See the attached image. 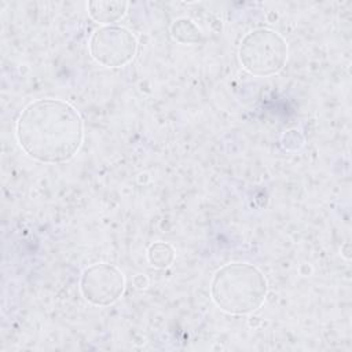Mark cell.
<instances>
[{"label":"cell","mask_w":352,"mask_h":352,"mask_svg":"<svg viewBox=\"0 0 352 352\" xmlns=\"http://www.w3.org/2000/svg\"><path fill=\"white\" fill-rule=\"evenodd\" d=\"M15 136L30 158L43 164H63L78 153L84 122L69 102L43 98L23 107L15 124Z\"/></svg>","instance_id":"cell-1"},{"label":"cell","mask_w":352,"mask_h":352,"mask_svg":"<svg viewBox=\"0 0 352 352\" xmlns=\"http://www.w3.org/2000/svg\"><path fill=\"white\" fill-rule=\"evenodd\" d=\"M267 292L264 274L249 263H228L214 272L210 282L213 302L230 315H249L257 311Z\"/></svg>","instance_id":"cell-2"},{"label":"cell","mask_w":352,"mask_h":352,"mask_svg":"<svg viewBox=\"0 0 352 352\" xmlns=\"http://www.w3.org/2000/svg\"><path fill=\"white\" fill-rule=\"evenodd\" d=\"M287 54L289 48L285 37L268 28L248 32L238 48L242 67L256 77L278 74L287 62Z\"/></svg>","instance_id":"cell-3"},{"label":"cell","mask_w":352,"mask_h":352,"mask_svg":"<svg viewBox=\"0 0 352 352\" xmlns=\"http://www.w3.org/2000/svg\"><path fill=\"white\" fill-rule=\"evenodd\" d=\"M88 50L92 59L99 65L104 67H122L135 58L138 40L129 29L107 25L92 33Z\"/></svg>","instance_id":"cell-4"},{"label":"cell","mask_w":352,"mask_h":352,"mask_svg":"<svg viewBox=\"0 0 352 352\" xmlns=\"http://www.w3.org/2000/svg\"><path fill=\"white\" fill-rule=\"evenodd\" d=\"M125 289L122 271L109 263L87 267L80 278V292L85 301L96 307H109L120 300Z\"/></svg>","instance_id":"cell-5"},{"label":"cell","mask_w":352,"mask_h":352,"mask_svg":"<svg viewBox=\"0 0 352 352\" xmlns=\"http://www.w3.org/2000/svg\"><path fill=\"white\" fill-rule=\"evenodd\" d=\"M128 3L121 0H106V1H89L87 4L88 15L92 21L102 23L103 26L111 25L122 19L126 14Z\"/></svg>","instance_id":"cell-6"},{"label":"cell","mask_w":352,"mask_h":352,"mask_svg":"<svg viewBox=\"0 0 352 352\" xmlns=\"http://www.w3.org/2000/svg\"><path fill=\"white\" fill-rule=\"evenodd\" d=\"M172 37L180 44H198L204 40V33L191 19L179 18L170 26Z\"/></svg>","instance_id":"cell-7"},{"label":"cell","mask_w":352,"mask_h":352,"mask_svg":"<svg viewBox=\"0 0 352 352\" xmlns=\"http://www.w3.org/2000/svg\"><path fill=\"white\" fill-rule=\"evenodd\" d=\"M147 261L151 267L164 270L172 265L175 261V249L170 243L166 242H154L147 249Z\"/></svg>","instance_id":"cell-8"}]
</instances>
